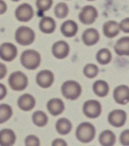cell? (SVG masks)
Returning a JSON list of instances; mask_svg holds the SVG:
<instances>
[{
    "label": "cell",
    "instance_id": "obj_15",
    "mask_svg": "<svg viewBox=\"0 0 129 146\" xmlns=\"http://www.w3.org/2000/svg\"><path fill=\"white\" fill-rule=\"evenodd\" d=\"M18 106L24 111H29L34 108L36 100L31 95L26 94L22 95L18 99Z\"/></svg>",
    "mask_w": 129,
    "mask_h": 146
},
{
    "label": "cell",
    "instance_id": "obj_25",
    "mask_svg": "<svg viewBox=\"0 0 129 146\" xmlns=\"http://www.w3.org/2000/svg\"><path fill=\"white\" fill-rule=\"evenodd\" d=\"M96 59L101 65H106L110 62L112 59L111 52L107 48H102L97 53Z\"/></svg>",
    "mask_w": 129,
    "mask_h": 146
},
{
    "label": "cell",
    "instance_id": "obj_26",
    "mask_svg": "<svg viewBox=\"0 0 129 146\" xmlns=\"http://www.w3.org/2000/svg\"><path fill=\"white\" fill-rule=\"evenodd\" d=\"M32 119L33 123L38 127L45 126L47 124L48 121H49L47 115L44 112L41 111L35 112L33 114Z\"/></svg>",
    "mask_w": 129,
    "mask_h": 146
},
{
    "label": "cell",
    "instance_id": "obj_29",
    "mask_svg": "<svg viewBox=\"0 0 129 146\" xmlns=\"http://www.w3.org/2000/svg\"><path fill=\"white\" fill-rule=\"evenodd\" d=\"M54 13L59 19L66 18L69 13V7L65 3H59L54 8Z\"/></svg>",
    "mask_w": 129,
    "mask_h": 146
},
{
    "label": "cell",
    "instance_id": "obj_38",
    "mask_svg": "<svg viewBox=\"0 0 129 146\" xmlns=\"http://www.w3.org/2000/svg\"><path fill=\"white\" fill-rule=\"evenodd\" d=\"M12 1H14V2H17V1H19L20 0H12Z\"/></svg>",
    "mask_w": 129,
    "mask_h": 146
},
{
    "label": "cell",
    "instance_id": "obj_8",
    "mask_svg": "<svg viewBox=\"0 0 129 146\" xmlns=\"http://www.w3.org/2000/svg\"><path fill=\"white\" fill-rule=\"evenodd\" d=\"M17 48L13 44L4 43L0 45V58L3 60L11 62L17 55Z\"/></svg>",
    "mask_w": 129,
    "mask_h": 146
},
{
    "label": "cell",
    "instance_id": "obj_28",
    "mask_svg": "<svg viewBox=\"0 0 129 146\" xmlns=\"http://www.w3.org/2000/svg\"><path fill=\"white\" fill-rule=\"evenodd\" d=\"M36 7L38 8V14L40 17L44 15V13L49 10L53 5V0H36Z\"/></svg>",
    "mask_w": 129,
    "mask_h": 146
},
{
    "label": "cell",
    "instance_id": "obj_36",
    "mask_svg": "<svg viewBox=\"0 0 129 146\" xmlns=\"http://www.w3.org/2000/svg\"><path fill=\"white\" fill-rule=\"evenodd\" d=\"M52 145L54 146H58V145L66 146L67 144L64 140L62 139H57L53 141Z\"/></svg>",
    "mask_w": 129,
    "mask_h": 146
},
{
    "label": "cell",
    "instance_id": "obj_33",
    "mask_svg": "<svg viewBox=\"0 0 129 146\" xmlns=\"http://www.w3.org/2000/svg\"><path fill=\"white\" fill-rule=\"evenodd\" d=\"M120 29L125 33H129V18L123 19L119 24Z\"/></svg>",
    "mask_w": 129,
    "mask_h": 146
},
{
    "label": "cell",
    "instance_id": "obj_37",
    "mask_svg": "<svg viewBox=\"0 0 129 146\" xmlns=\"http://www.w3.org/2000/svg\"><path fill=\"white\" fill-rule=\"evenodd\" d=\"M7 10V5L3 0H0V15H3Z\"/></svg>",
    "mask_w": 129,
    "mask_h": 146
},
{
    "label": "cell",
    "instance_id": "obj_12",
    "mask_svg": "<svg viewBox=\"0 0 129 146\" xmlns=\"http://www.w3.org/2000/svg\"><path fill=\"white\" fill-rule=\"evenodd\" d=\"M53 55L58 59H63L68 57L69 53V44L64 41H59L53 44L52 48Z\"/></svg>",
    "mask_w": 129,
    "mask_h": 146
},
{
    "label": "cell",
    "instance_id": "obj_13",
    "mask_svg": "<svg viewBox=\"0 0 129 146\" xmlns=\"http://www.w3.org/2000/svg\"><path fill=\"white\" fill-rule=\"evenodd\" d=\"M113 97L119 104L125 105L129 101V88L127 85H120L114 89Z\"/></svg>",
    "mask_w": 129,
    "mask_h": 146
},
{
    "label": "cell",
    "instance_id": "obj_24",
    "mask_svg": "<svg viewBox=\"0 0 129 146\" xmlns=\"http://www.w3.org/2000/svg\"><path fill=\"white\" fill-rule=\"evenodd\" d=\"M55 127L59 133L65 135L71 131L72 124L69 119L66 118H61L56 123Z\"/></svg>",
    "mask_w": 129,
    "mask_h": 146
},
{
    "label": "cell",
    "instance_id": "obj_16",
    "mask_svg": "<svg viewBox=\"0 0 129 146\" xmlns=\"http://www.w3.org/2000/svg\"><path fill=\"white\" fill-rule=\"evenodd\" d=\"M102 31L104 35L107 38H113L116 37L120 31L119 24L114 21L106 22L103 25Z\"/></svg>",
    "mask_w": 129,
    "mask_h": 146
},
{
    "label": "cell",
    "instance_id": "obj_5",
    "mask_svg": "<svg viewBox=\"0 0 129 146\" xmlns=\"http://www.w3.org/2000/svg\"><path fill=\"white\" fill-rule=\"evenodd\" d=\"M10 88L15 91H22L28 85V79L26 74L21 71L14 72L8 78Z\"/></svg>",
    "mask_w": 129,
    "mask_h": 146
},
{
    "label": "cell",
    "instance_id": "obj_14",
    "mask_svg": "<svg viewBox=\"0 0 129 146\" xmlns=\"http://www.w3.org/2000/svg\"><path fill=\"white\" fill-rule=\"evenodd\" d=\"M100 39V35L97 29L94 28H88L83 32L82 40L86 46H93L98 43Z\"/></svg>",
    "mask_w": 129,
    "mask_h": 146
},
{
    "label": "cell",
    "instance_id": "obj_34",
    "mask_svg": "<svg viewBox=\"0 0 129 146\" xmlns=\"http://www.w3.org/2000/svg\"><path fill=\"white\" fill-rule=\"evenodd\" d=\"M7 74V69L3 63L0 62V80L3 79Z\"/></svg>",
    "mask_w": 129,
    "mask_h": 146
},
{
    "label": "cell",
    "instance_id": "obj_7",
    "mask_svg": "<svg viewBox=\"0 0 129 146\" xmlns=\"http://www.w3.org/2000/svg\"><path fill=\"white\" fill-rule=\"evenodd\" d=\"M98 17L96 8L91 5H87L82 8L79 14V19L82 24L90 25L94 23Z\"/></svg>",
    "mask_w": 129,
    "mask_h": 146
},
{
    "label": "cell",
    "instance_id": "obj_22",
    "mask_svg": "<svg viewBox=\"0 0 129 146\" xmlns=\"http://www.w3.org/2000/svg\"><path fill=\"white\" fill-rule=\"evenodd\" d=\"M93 90L95 94L99 97H104L108 94L109 85L103 80H97L93 85Z\"/></svg>",
    "mask_w": 129,
    "mask_h": 146
},
{
    "label": "cell",
    "instance_id": "obj_23",
    "mask_svg": "<svg viewBox=\"0 0 129 146\" xmlns=\"http://www.w3.org/2000/svg\"><path fill=\"white\" fill-rule=\"evenodd\" d=\"M116 136L113 131L109 130L103 131L100 134L99 142L104 146H111L115 144Z\"/></svg>",
    "mask_w": 129,
    "mask_h": 146
},
{
    "label": "cell",
    "instance_id": "obj_32",
    "mask_svg": "<svg viewBox=\"0 0 129 146\" xmlns=\"http://www.w3.org/2000/svg\"><path fill=\"white\" fill-rule=\"evenodd\" d=\"M120 142L123 145H129V130H125L120 135Z\"/></svg>",
    "mask_w": 129,
    "mask_h": 146
},
{
    "label": "cell",
    "instance_id": "obj_19",
    "mask_svg": "<svg viewBox=\"0 0 129 146\" xmlns=\"http://www.w3.org/2000/svg\"><path fill=\"white\" fill-rule=\"evenodd\" d=\"M47 109L49 113L54 116L61 114L64 110V104L60 99H52L47 103Z\"/></svg>",
    "mask_w": 129,
    "mask_h": 146
},
{
    "label": "cell",
    "instance_id": "obj_3",
    "mask_svg": "<svg viewBox=\"0 0 129 146\" xmlns=\"http://www.w3.org/2000/svg\"><path fill=\"white\" fill-rule=\"evenodd\" d=\"M63 96L67 99L76 100L82 94V86L75 81H67L61 87Z\"/></svg>",
    "mask_w": 129,
    "mask_h": 146
},
{
    "label": "cell",
    "instance_id": "obj_11",
    "mask_svg": "<svg viewBox=\"0 0 129 146\" xmlns=\"http://www.w3.org/2000/svg\"><path fill=\"white\" fill-rule=\"evenodd\" d=\"M36 83L41 88H47L52 86L54 81V76L49 70H43L36 76Z\"/></svg>",
    "mask_w": 129,
    "mask_h": 146
},
{
    "label": "cell",
    "instance_id": "obj_30",
    "mask_svg": "<svg viewBox=\"0 0 129 146\" xmlns=\"http://www.w3.org/2000/svg\"><path fill=\"white\" fill-rule=\"evenodd\" d=\"M99 68L94 64H86L83 69V73L86 77L88 78H94L96 77L99 73Z\"/></svg>",
    "mask_w": 129,
    "mask_h": 146
},
{
    "label": "cell",
    "instance_id": "obj_6",
    "mask_svg": "<svg viewBox=\"0 0 129 146\" xmlns=\"http://www.w3.org/2000/svg\"><path fill=\"white\" fill-rule=\"evenodd\" d=\"M101 111V105L99 101L96 100H89L86 101L83 104V113L89 118H97L100 115Z\"/></svg>",
    "mask_w": 129,
    "mask_h": 146
},
{
    "label": "cell",
    "instance_id": "obj_1",
    "mask_svg": "<svg viewBox=\"0 0 129 146\" xmlns=\"http://www.w3.org/2000/svg\"><path fill=\"white\" fill-rule=\"evenodd\" d=\"M21 62L26 69L35 70L40 65L41 56L36 50H27L22 53Z\"/></svg>",
    "mask_w": 129,
    "mask_h": 146
},
{
    "label": "cell",
    "instance_id": "obj_21",
    "mask_svg": "<svg viewBox=\"0 0 129 146\" xmlns=\"http://www.w3.org/2000/svg\"><path fill=\"white\" fill-rule=\"evenodd\" d=\"M40 29L45 34H52L56 28L55 21L50 17H44L41 19L39 24Z\"/></svg>",
    "mask_w": 129,
    "mask_h": 146
},
{
    "label": "cell",
    "instance_id": "obj_17",
    "mask_svg": "<svg viewBox=\"0 0 129 146\" xmlns=\"http://www.w3.org/2000/svg\"><path fill=\"white\" fill-rule=\"evenodd\" d=\"M61 31L64 36L67 38H72L76 35L78 31V26L76 22L72 20H68L61 25Z\"/></svg>",
    "mask_w": 129,
    "mask_h": 146
},
{
    "label": "cell",
    "instance_id": "obj_31",
    "mask_svg": "<svg viewBox=\"0 0 129 146\" xmlns=\"http://www.w3.org/2000/svg\"><path fill=\"white\" fill-rule=\"evenodd\" d=\"M25 144L27 146H39L40 145V142L37 137L30 135L25 139Z\"/></svg>",
    "mask_w": 129,
    "mask_h": 146
},
{
    "label": "cell",
    "instance_id": "obj_18",
    "mask_svg": "<svg viewBox=\"0 0 129 146\" xmlns=\"http://www.w3.org/2000/svg\"><path fill=\"white\" fill-rule=\"evenodd\" d=\"M16 135L11 129H3L0 131V145L11 146L15 144Z\"/></svg>",
    "mask_w": 129,
    "mask_h": 146
},
{
    "label": "cell",
    "instance_id": "obj_4",
    "mask_svg": "<svg viewBox=\"0 0 129 146\" xmlns=\"http://www.w3.org/2000/svg\"><path fill=\"white\" fill-rule=\"evenodd\" d=\"M16 41L22 46H27L35 41V33L32 29L26 26H21L17 29L15 36Z\"/></svg>",
    "mask_w": 129,
    "mask_h": 146
},
{
    "label": "cell",
    "instance_id": "obj_9",
    "mask_svg": "<svg viewBox=\"0 0 129 146\" xmlns=\"http://www.w3.org/2000/svg\"><path fill=\"white\" fill-rule=\"evenodd\" d=\"M15 17L20 22H28L31 20L34 16V10L29 4L23 3L17 8Z\"/></svg>",
    "mask_w": 129,
    "mask_h": 146
},
{
    "label": "cell",
    "instance_id": "obj_27",
    "mask_svg": "<svg viewBox=\"0 0 129 146\" xmlns=\"http://www.w3.org/2000/svg\"><path fill=\"white\" fill-rule=\"evenodd\" d=\"M12 114V109L10 106L6 104H0V124L4 123L9 120Z\"/></svg>",
    "mask_w": 129,
    "mask_h": 146
},
{
    "label": "cell",
    "instance_id": "obj_39",
    "mask_svg": "<svg viewBox=\"0 0 129 146\" xmlns=\"http://www.w3.org/2000/svg\"><path fill=\"white\" fill-rule=\"evenodd\" d=\"M87 1H94V0H87Z\"/></svg>",
    "mask_w": 129,
    "mask_h": 146
},
{
    "label": "cell",
    "instance_id": "obj_35",
    "mask_svg": "<svg viewBox=\"0 0 129 146\" xmlns=\"http://www.w3.org/2000/svg\"><path fill=\"white\" fill-rule=\"evenodd\" d=\"M7 94V90L3 84L0 83V100H1L6 97Z\"/></svg>",
    "mask_w": 129,
    "mask_h": 146
},
{
    "label": "cell",
    "instance_id": "obj_20",
    "mask_svg": "<svg viewBox=\"0 0 129 146\" xmlns=\"http://www.w3.org/2000/svg\"><path fill=\"white\" fill-rule=\"evenodd\" d=\"M114 51L119 56L129 55V37L125 36L120 38L114 45Z\"/></svg>",
    "mask_w": 129,
    "mask_h": 146
},
{
    "label": "cell",
    "instance_id": "obj_2",
    "mask_svg": "<svg viewBox=\"0 0 129 146\" xmlns=\"http://www.w3.org/2000/svg\"><path fill=\"white\" fill-rule=\"evenodd\" d=\"M76 135L78 140L81 142L89 143L94 139L95 128L91 123L83 122L77 127Z\"/></svg>",
    "mask_w": 129,
    "mask_h": 146
},
{
    "label": "cell",
    "instance_id": "obj_10",
    "mask_svg": "<svg viewBox=\"0 0 129 146\" xmlns=\"http://www.w3.org/2000/svg\"><path fill=\"white\" fill-rule=\"evenodd\" d=\"M108 119L109 124L114 127H122L125 125L127 119V114L123 110L115 109L109 113Z\"/></svg>",
    "mask_w": 129,
    "mask_h": 146
}]
</instances>
